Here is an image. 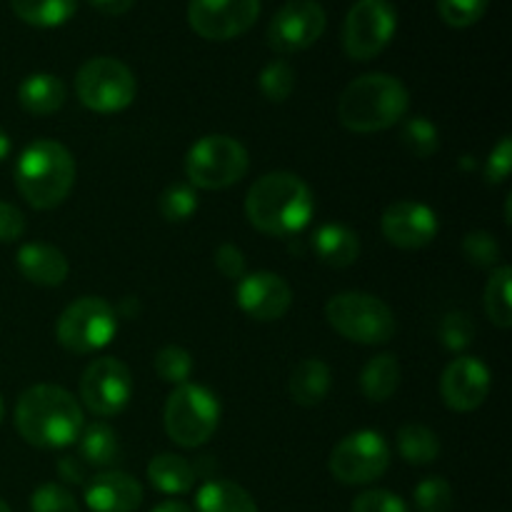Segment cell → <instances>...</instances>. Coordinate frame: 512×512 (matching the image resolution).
Listing matches in <instances>:
<instances>
[{
	"label": "cell",
	"mask_w": 512,
	"mask_h": 512,
	"mask_svg": "<svg viewBox=\"0 0 512 512\" xmlns=\"http://www.w3.org/2000/svg\"><path fill=\"white\" fill-rule=\"evenodd\" d=\"M10 8L33 28H60L78 10V0H10Z\"/></svg>",
	"instance_id": "cell-26"
},
{
	"label": "cell",
	"mask_w": 512,
	"mask_h": 512,
	"mask_svg": "<svg viewBox=\"0 0 512 512\" xmlns=\"http://www.w3.org/2000/svg\"><path fill=\"white\" fill-rule=\"evenodd\" d=\"M398 28V13L390 0H358L343 23L345 55L358 63L383 53Z\"/></svg>",
	"instance_id": "cell-10"
},
{
	"label": "cell",
	"mask_w": 512,
	"mask_h": 512,
	"mask_svg": "<svg viewBox=\"0 0 512 512\" xmlns=\"http://www.w3.org/2000/svg\"><path fill=\"white\" fill-rule=\"evenodd\" d=\"M325 318L330 328L350 343L385 345L393 340L398 323L388 303L368 293L348 290L338 293L325 305Z\"/></svg>",
	"instance_id": "cell-5"
},
{
	"label": "cell",
	"mask_w": 512,
	"mask_h": 512,
	"mask_svg": "<svg viewBox=\"0 0 512 512\" xmlns=\"http://www.w3.org/2000/svg\"><path fill=\"white\" fill-rule=\"evenodd\" d=\"M153 512H193L188 505L178 503V500H168V503H160Z\"/></svg>",
	"instance_id": "cell-46"
},
{
	"label": "cell",
	"mask_w": 512,
	"mask_h": 512,
	"mask_svg": "<svg viewBox=\"0 0 512 512\" xmlns=\"http://www.w3.org/2000/svg\"><path fill=\"white\" fill-rule=\"evenodd\" d=\"M10 155V138L3 128H0V163Z\"/></svg>",
	"instance_id": "cell-47"
},
{
	"label": "cell",
	"mask_w": 512,
	"mask_h": 512,
	"mask_svg": "<svg viewBox=\"0 0 512 512\" xmlns=\"http://www.w3.org/2000/svg\"><path fill=\"white\" fill-rule=\"evenodd\" d=\"M330 380H333V375H330L328 363H323L320 358L300 360L290 373V398L300 408H315L328 398Z\"/></svg>",
	"instance_id": "cell-22"
},
{
	"label": "cell",
	"mask_w": 512,
	"mask_h": 512,
	"mask_svg": "<svg viewBox=\"0 0 512 512\" xmlns=\"http://www.w3.org/2000/svg\"><path fill=\"white\" fill-rule=\"evenodd\" d=\"M238 305L245 315L260 323H273V320L285 318V313L293 305V290L270 270H258V273H245L238 280Z\"/></svg>",
	"instance_id": "cell-17"
},
{
	"label": "cell",
	"mask_w": 512,
	"mask_h": 512,
	"mask_svg": "<svg viewBox=\"0 0 512 512\" xmlns=\"http://www.w3.org/2000/svg\"><path fill=\"white\" fill-rule=\"evenodd\" d=\"M438 338L450 353H463L475 338V323L470 320V315L453 310V313L445 315L438 325Z\"/></svg>",
	"instance_id": "cell-34"
},
{
	"label": "cell",
	"mask_w": 512,
	"mask_h": 512,
	"mask_svg": "<svg viewBox=\"0 0 512 512\" xmlns=\"http://www.w3.org/2000/svg\"><path fill=\"white\" fill-rule=\"evenodd\" d=\"M78 100L93 113H120L133 105L138 83L133 70L115 58H93L75 75Z\"/></svg>",
	"instance_id": "cell-9"
},
{
	"label": "cell",
	"mask_w": 512,
	"mask_h": 512,
	"mask_svg": "<svg viewBox=\"0 0 512 512\" xmlns=\"http://www.w3.org/2000/svg\"><path fill=\"white\" fill-rule=\"evenodd\" d=\"M158 210L168 223H185L195 215L198 210V193H195L193 185L175 183L160 193Z\"/></svg>",
	"instance_id": "cell-30"
},
{
	"label": "cell",
	"mask_w": 512,
	"mask_h": 512,
	"mask_svg": "<svg viewBox=\"0 0 512 512\" xmlns=\"http://www.w3.org/2000/svg\"><path fill=\"white\" fill-rule=\"evenodd\" d=\"M83 405L98 418H113L128 408L133 398V375L118 358H98L80 378Z\"/></svg>",
	"instance_id": "cell-12"
},
{
	"label": "cell",
	"mask_w": 512,
	"mask_h": 512,
	"mask_svg": "<svg viewBox=\"0 0 512 512\" xmlns=\"http://www.w3.org/2000/svg\"><path fill=\"white\" fill-rule=\"evenodd\" d=\"M398 453L410 465H430L440 455V440L430 428L418 423L403 425L398 430Z\"/></svg>",
	"instance_id": "cell-28"
},
{
	"label": "cell",
	"mask_w": 512,
	"mask_h": 512,
	"mask_svg": "<svg viewBox=\"0 0 512 512\" xmlns=\"http://www.w3.org/2000/svg\"><path fill=\"white\" fill-rule=\"evenodd\" d=\"M155 373L163 383L170 385H183L193 375V355L180 345H165L155 355Z\"/></svg>",
	"instance_id": "cell-32"
},
{
	"label": "cell",
	"mask_w": 512,
	"mask_h": 512,
	"mask_svg": "<svg viewBox=\"0 0 512 512\" xmlns=\"http://www.w3.org/2000/svg\"><path fill=\"white\" fill-rule=\"evenodd\" d=\"M512 270L508 265H498L490 273L488 285H485V313L490 323L508 330L512 325V298H510Z\"/></svg>",
	"instance_id": "cell-29"
},
{
	"label": "cell",
	"mask_w": 512,
	"mask_h": 512,
	"mask_svg": "<svg viewBox=\"0 0 512 512\" xmlns=\"http://www.w3.org/2000/svg\"><path fill=\"white\" fill-rule=\"evenodd\" d=\"M295 90V70L285 60H273L260 73V93L270 103H285Z\"/></svg>",
	"instance_id": "cell-33"
},
{
	"label": "cell",
	"mask_w": 512,
	"mask_h": 512,
	"mask_svg": "<svg viewBox=\"0 0 512 512\" xmlns=\"http://www.w3.org/2000/svg\"><path fill=\"white\" fill-rule=\"evenodd\" d=\"M148 480L165 495H185L195 485V468L175 453H160L150 460Z\"/></svg>",
	"instance_id": "cell-23"
},
{
	"label": "cell",
	"mask_w": 512,
	"mask_h": 512,
	"mask_svg": "<svg viewBox=\"0 0 512 512\" xmlns=\"http://www.w3.org/2000/svg\"><path fill=\"white\" fill-rule=\"evenodd\" d=\"M315 213L313 190L300 175L275 170L255 180L245 198L250 225L270 238H293L308 228Z\"/></svg>",
	"instance_id": "cell-1"
},
{
	"label": "cell",
	"mask_w": 512,
	"mask_h": 512,
	"mask_svg": "<svg viewBox=\"0 0 512 512\" xmlns=\"http://www.w3.org/2000/svg\"><path fill=\"white\" fill-rule=\"evenodd\" d=\"M25 233V215L13 203L0 200V243H15Z\"/></svg>",
	"instance_id": "cell-42"
},
{
	"label": "cell",
	"mask_w": 512,
	"mask_h": 512,
	"mask_svg": "<svg viewBox=\"0 0 512 512\" xmlns=\"http://www.w3.org/2000/svg\"><path fill=\"white\" fill-rule=\"evenodd\" d=\"M15 428L28 445L43 450L68 448L80 438L85 415L78 400L60 385H33L15 405Z\"/></svg>",
	"instance_id": "cell-2"
},
{
	"label": "cell",
	"mask_w": 512,
	"mask_h": 512,
	"mask_svg": "<svg viewBox=\"0 0 512 512\" xmlns=\"http://www.w3.org/2000/svg\"><path fill=\"white\" fill-rule=\"evenodd\" d=\"M353 512H410L405 500L390 490H365L355 498Z\"/></svg>",
	"instance_id": "cell-39"
},
{
	"label": "cell",
	"mask_w": 512,
	"mask_h": 512,
	"mask_svg": "<svg viewBox=\"0 0 512 512\" xmlns=\"http://www.w3.org/2000/svg\"><path fill=\"white\" fill-rule=\"evenodd\" d=\"M80 458L93 468H110L120 460V440L110 425L93 423L80 433Z\"/></svg>",
	"instance_id": "cell-27"
},
{
	"label": "cell",
	"mask_w": 512,
	"mask_h": 512,
	"mask_svg": "<svg viewBox=\"0 0 512 512\" xmlns=\"http://www.w3.org/2000/svg\"><path fill=\"white\" fill-rule=\"evenodd\" d=\"M215 268L220 270V275L228 280H235L238 283L240 278H245L248 273V260H245V253L233 243H223L218 250H215Z\"/></svg>",
	"instance_id": "cell-41"
},
{
	"label": "cell",
	"mask_w": 512,
	"mask_h": 512,
	"mask_svg": "<svg viewBox=\"0 0 512 512\" xmlns=\"http://www.w3.org/2000/svg\"><path fill=\"white\" fill-rule=\"evenodd\" d=\"M512 168V140L510 135H505L493 150H490L488 160H485V180L490 185H500L508 180Z\"/></svg>",
	"instance_id": "cell-40"
},
{
	"label": "cell",
	"mask_w": 512,
	"mask_h": 512,
	"mask_svg": "<svg viewBox=\"0 0 512 512\" xmlns=\"http://www.w3.org/2000/svg\"><path fill=\"white\" fill-rule=\"evenodd\" d=\"M325 25L328 15L318 0H288L270 20L268 43L280 55L300 53L318 43Z\"/></svg>",
	"instance_id": "cell-13"
},
{
	"label": "cell",
	"mask_w": 512,
	"mask_h": 512,
	"mask_svg": "<svg viewBox=\"0 0 512 512\" xmlns=\"http://www.w3.org/2000/svg\"><path fill=\"white\" fill-rule=\"evenodd\" d=\"M5 418V403H3V395H0V423H3Z\"/></svg>",
	"instance_id": "cell-48"
},
{
	"label": "cell",
	"mask_w": 512,
	"mask_h": 512,
	"mask_svg": "<svg viewBox=\"0 0 512 512\" xmlns=\"http://www.w3.org/2000/svg\"><path fill=\"white\" fill-rule=\"evenodd\" d=\"M400 140H403V145L415 158H433L440 150L438 128L428 118H423V115H415V118L405 120Z\"/></svg>",
	"instance_id": "cell-31"
},
{
	"label": "cell",
	"mask_w": 512,
	"mask_h": 512,
	"mask_svg": "<svg viewBox=\"0 0 512 512\" xmlns=\"http://www.w3.org/2000/svg\"><path fill=\"white\" fill-rule=\"evenodd\" d=\"M328 468L343 485H368L390 468V445L378 430H358L333 448Z\"/></svg>",
	"instance_id": "cell-11"
},
{
	"label": "cell",
	"mask_w": 512,
	"mask_h": 512,
	"mask_svg": "<svg viewBox=\"0 0 512 512\" xmlns=\"http://www.w3.org/2000/svg\"><path fill=\"white\" fill-rule=\"evenodd\" d=\"M413 500L418 512H450L453 510V488L445 478H425L415 488Z\"/></svg>",
	"instance_id": "cell-35"
},
{
	"label": "cell",
	"mask_w": 512,
	"mask_h": 512,
	"mask_svg": "<svg viewBox=\"0 0 512 512\" xmlns=\"http://www.w3.org/2000/svg\"><path fill=\"white\" fill-rule=\"evenodd\" d=\"M0 512H10V508H8V503H5V500H0Z\"/></svg>",
	"instance_id": "cell-49"
},
{
	"label": "cell",
	"mask_w": 512,
	"mask_h": 512,
	"mask_svg": "<svg viewBox=\"0 0 512 512\" xmlns=\"http://www.w3.org/2000/svg\"><path fill=\"white\" fill-rule=\"evenodd\" d=\"M118 333V315L108 300L85 295L60 313L55 335L68 353L90 355L110 345Z\"/></svg>",
	"instance_id": "cell-8"
},
{
	"label": "cell",
	"mask_w": 512,
	"mask_h": 512,
	"mask_svg": "<svg viewBox=\"0 0 512 512\" xmlns=\"http://www.w3.org/2000/svg\"><path fill=\"white\" fill-rule=\"evenodd\" d=\"M75 158L58 140H35L15 163V185L35 210H53L75 185Z\"/></svg>",
	"instance_id": "cell-4"
},
{
	"label": "cell",
	"mask_w": 512,
	"mask_h": 512,
	"mask_svg": "<svg viewBox=\"0 0 512 512\" xmlns=\"http://www.w3.org/2000/svg\"><path fill=\"white\" fill-rule=\"evenodd\" d=\"M400 363L395 355H375L360 373V390L370 403H385L398 393Z\"/></svg>",
	"instance_id": "cell-25"
},
{
	"label": "cell",
	"mask_w": 512,
	"mask_h": 512,
	"mask_svg": "<svg viewBox=\"0 0 512 512\" xmlns=\"http://www.w3.org/2000/svg\"><path fill=\"white\" fill-rule=\"evenodd\" d=\"M315 258L328 268H348L360 258V238L340 223H325L310 238Z\"/></svg>",
	"instance_id": "cell-20"
},
{
	"label": "cell",
	"mask_w": 512,
	"mask_h": 512,
	"mask_svg": "<svg viewBox=\"0 0 512 512\" xmlns=\"http://www.w3.org/2000/svg\"><path fill=\"white\" fill-rule=\"evenodd\" d=\"M65 98H68L65 83L58 78V75H50V73L28 75L18 88L20 108L30 115H38V118L58 113V110L65 105Z\"/></svg>",
	"instance_id": "cell-21"
},
{
	"label": "cell",
	"mask_w": 512,
	"mask_h": 512,
	"mask_svg": "<svg viewBox=\"0 0 512 512\" xmlns=\"http://www.w3.org/2000/svg\"><path fill=\"white\" fill-rule=\"evenodd\" d=\"M15 263H18L20 275L25 280H30L33 285H43V288L63 285L70 273L68 258H65L63 250L48 243H25L18 250Z\"/></svg>",
	"instance_id": "cell-19"
},
{
	"label": "cell",
	"mask_w": 512,
	"mask_h": 512,
	"mask_svg": "<svg viewBox=\"0 0 512 512\" xmlns=\"http://www.w3.org/2000/svg\"><path fill=\"white\" fill-rule=\"evenodd\" d=\"M115 315H118V318H128V320L138 318V315H140V300L133 298V295H128V298H123L118 303V308H115Z\"/></svg>",
	"instance_id": "cell-45"
},
{
	"label": "cell",
	"mask_w": 512,
	"mask_h": 512,
	"mask_svg": "<svg viewBox=\"0 0 512 512\" xmlns=\"http://www.w3.org/2000/svg\"><path fill=\"white\" fill-rule=\"evenodd\" d=\"M30 512H80L73 493L63 485L45 483L30 498Z\"/></svg>",
	"instance_id": "cell-38"
},
{
	"label": "cell",
	"mask_w": 512,
	"mask_h": 512,
	"mask_svg": "<svg viewBox=\"0 0 512 512\" xmlns=\"http://www.w3.org/2000/svg\"><path fill=\"white\" fill-rule=\"evenodd\" d=\"M198 512H258L253 495L230 480H208L195 498Z\"/></svg>",
	"instance_id": "cell-24"
},
{
	"label": "cell",
	"mask_w": 512,
	"mask_h": 512,
	"mask_svg": "<svg viewBox=\"0 0 512 512\" xmlns=\"http://www.w3.org/2000/svg\"><path fill=\"white\" fill-rule=\"evenodd\" d=\"M58 470L63 475V480H68V483H85V470L78 463V458H63L58 463Z\"/></svg>",
	"instance_id": "cell-44"
},
{
	"label": "cell",
	"mask_w": 512,
	"mask_h": 512,
	"mask_svg": "<svg viewBox=\"0 0 512 512\" xmlns=\"http://www.w3.org/2000/svg\"><path fill=\"white\" fill-rule=\"evenodd\" d=\"M250 168V155L230 135H205L185 155V175L200 190H223L240 183Z\"/></svg>",
	"instance_id": "cell-7"
},
{
	"label": "cell",
	"mask_w": 512,
	"mask_h": 512,
	"mask_svg": "<svg viewBox=\"0 0 512 512\" xmlns=\"http://www.w3.org/2000/svg\"><path fill=\"white\" fill-rule=\"evenodd\" d=\"M410 93L398 78L385 73H368L355 78L343 90L338 118L353 133H380L405 118Z\"/></svg>",
	"instance_id": "cell-3"
},
{
	"label": "cell",
	"mask_w": 512,
	"mask_h": 512,
	"mask_svg": "<svg viewBox=\"0 0 512 512\" xmlns=\"http://www.w3.org/2000/svg\"><path fill=\"white\" fill-rule=\"evenodd\" d=\"M438 215L433 208L418 200H398L385 208L380 230L385 240L400 250H420L430 245L438 235Z\"/></svg>",
	"instance_id": "cell-16"
},
{
	"label": "cell",
	"mask_w": 512,
	"mask_h": 512,
	"mask_svg": "<svg viewBox=\"0 0 512 512\" xmlns=\"http://www.w3.org/2000/svg\"><path fill=\"white\" fill-rule=\"evenodd\" d=\"M463 255L478 268H495L500 260V245L485 230H473L463 238Z\"/></svg>",
	"instance_id": "cell-37"
},
{
	"label": "cell",
	"mask_w": 512,
	"mask_h": 512,
	"mask_svg": "<svg viewBox=\"0 0 512 512\" xmlns=\"http://www.w3.org/2000/svg\"><path fill=\"white\" fill-rule=\"evenodd\" d=\"M260 15V0H190L188 23L200 38L233 40L248 33Z\"/></svg>",
	"instance_id": "cell-14"
},
{
	"label": "cell",
	"mask_w": 512,
	"mask_h": 512,
	"mask_svg": "<svg viewBox=\"0 0 512 512\" xmlns=\"http://www.w3.org/2000/svg\"><path fill=\"white\" fill-rule=\"evenodd\" d=\"M490 385H493V378H490L488 365L470 355H460L443 370L440 395H443V403L455 413H473L488 400Z\"/></svg>",
	"instance_id": "cell-15"
},
{
	"label": "cell",
	"mask_w": 512,
	"mask_h": 512,
	"mask_svg": "<svg viewBox=\"0 0 512 512\" xmlns=\"http://www.w3.org/2000/svg\"><path fill=\"white\" fill-rule=\"evenodd\" d=\"M165 433L180 448H200L215 435L220 423V403L215 393L195 383H183L165 403Z\"/></svg>",
	"instance_id": "cell-6"
},
{
	"label": "cell",
	"mask_w": 512,
	"mask_h": 512,
	"mask_svg": "<svg viewBox=\"0 0 512 512\" xmlns=\"http://www.w3.org/2000/svg\"><path fill=\"white\" fill-rule=\"evenodd\" d=\"M85 505L93 512H135L143 505V485L133 475L108 470L85 483Z\"/></svg>",
	"instance_id": "cell-18"
},
{
	"label": "cell",
	"mask_w": 512,
	"mask_h": 512,
	"mask_svg": "<svg viewBox=\"0 0 512 512\" xmlns=\"http://www.w3.org/2000/svg\"><path fill=\"white\" fill-rule=\"evenodd\" d=\"M88 3L103 15H123L133 8L135 0H88Z\"/></svg>",
	"instance_id": "cell-43"
},
{
	"label": "cell",
	"mask_w": 512,
	"mask_h": 512,
	"mask_svg": "<svg viewBox=\"0 0 512 512\" xmlns=\"http://www.w3.org/2000/svg\"><path fill=\"white\" fill-rule=\"evenodd\" d=\"M490 0H438V13L450 28H470L478 23L488 10Z\"/></svg>",
	"instance_id": "cell-36"
}]
</instances>
